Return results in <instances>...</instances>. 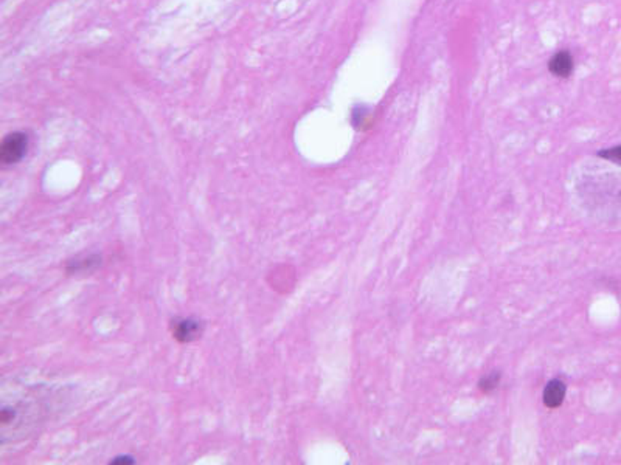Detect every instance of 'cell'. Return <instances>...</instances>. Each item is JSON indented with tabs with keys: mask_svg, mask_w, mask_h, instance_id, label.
Returning <instances> with one entry per match:
<instances>
[{
	"mask_svg": "<svg viewBox=\"0 0 621 465\" xmlns=\"http://www.w3.org/2000/svg\"><path fill=\"white\" fill-rule=\"evenodd\" d=\"M565 392H567V386L562 380L548 381L546 390H544V394H542L544 405H546L550 410L559 408L565 399Z\"/></svg>",
	"mask_w": 621,
	"mask_h": 465,
	"instance_id": "277c9868",
	"label": "cell"
},
{
	"mask_svg": "<svg viewBox=\"0 0 621 465\" xmlns=\"http://www.w3.org/2000/svg\"><path fill=\"white\" fill-rule=\"evenodd\" d=\"M499 381H500V374L499 373H493V374H489V375H485L483 379L480 380L478 388L482 390V392L489 394V392H493L496 390L497 385H499Z\"/></svg>",
	"mask_w": 621,
	"mask_h": 465,
	"instance_id": "8992f818",
	"label": "cell"
},
{
	"mask_svg": "<svg viewBox=\"0 0 621 465\" xmlns=\"http://www.w3.org/2000/svg\"><path fill=\"white\" fill-rule=\"evenodd\" d=\"M598 157L605 158V160H607V162H612L615 164H620L621 166V146H613V148L600 151Z\"/></svg>",
	"mask_w": 621,
	"mask_h": 465,
	"instance_id": "52a82bcc",
	"label": "cell"
},
{
	"mask_svg": "<svg viewBox=\"0 0 621 465\" xmlns=\"http://www.w3.org/2000/svg\"><path fill=\"white\" fill-rule=\"evenodd\" d=\"M134 462L136 461H134L131 456H117L110 461V464H134Z\"/></svg>",
	"mask_w": 621,
	"mask_h": 465,
	"instance_id": "ba28073f",
	"label": "cell"
},
{
	"mask_svg": "<svg viewBox=\"0 0 621 465\" xmlns=\"http://www.w3.org/2000/svg\"><path fill=\"white\" fill-rule=\"evenodd\" d=\"M169 331L178 343L188 344L202 337L205 323L196 316H175L169 323Z\"/></svg>",
	"mask_w": 621,
	"mask_h": 465,
	"instance_id": "6da1fadb",
	"label": "cell"
},
{
	"mask_svg": "<svg viewBox=\"0 0 621 465\" xmlns=\"http://www.w3.org/2000/svg\"><path fill=\"white\" fill-rule=\"evenodd\" d=\"M28 146H30V137L25 132H11L2 140L0 144V162L5 166L19 163L23 157L27 155Z\"/></svg>",
	"mask_w": 621,
	"mask_h": 465,
	"instance_id": "7a4b0ae2",
	"label": "cell"
},
{
	"mask_svg": "<svg viewBox=\"0 0 621 465\" xmlns=\"http://www.w3.org/2000/svg\"><path fill=\"white\" fill-rule=\"evenodd\" d=\"M99 264H101V256L99 255H89L84 259H75V261L70 262V266L67 267L69 273H87L95 270Z\"/></svg>",
	"mask_w": 621,
	"mask_h": 465,
	"instance_id": "5b68a950",
	"label": "cell"
},
{
	"mask_svg": "<svg viewBox=\"0 0 621 465\" xmlns=\"http://www.w3.org/2000/svg\"><path fill=\"white\" fill-rule=\"evenodd\" d=\"M550 73L556 78H568L573 72V58L567 50H561L548 61Z\"/></svg>",
	"mask_w": 621,
	"mask_h": 465,
	"instance_id": "3957f363",
	"label": "cell"
}]
</instances>
